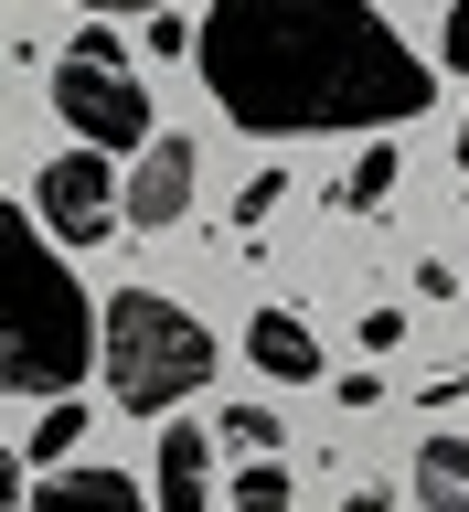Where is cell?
Listing matches in <instances>:
<instances>
[{"mask_svg":"<svg viewBox=\"0 0 469 512\" xmlns=\"http://www.w3.org/2000/svg\"><path fill=\"white\" fill-rule=\"evenodd\" d=\"M32 203H43V224H54V246H107V235H118V171H107V150L43 160Z\"/></svg>","mask_w":469,"mask_h":512,"instance_id":"5b68a950","label":"cell"},{"mask_svg":"<svg viewBox=\"0 0 469 512\" xmlns=\"http://www.w3.org/2000/svg\"><path fill=\"white\" fill-rule=\"evenodd\" d=\"M96 374V299L54 256V235L0 192V395H75Z\"/></svg>","mask_w":469,"mask_h":512,"instance_id":"7a4b0ae2","label":"cell"},{"mask_svg":"<svg viewBox=\"0 0 469 512\" xmlns=\"http://www.w3.org/2000/svg\"><path fill=\"white\" fill-rule=\"evenodd\" d=\"M459 171H469V118H459Z\"/></svg>","mask_w":469,"mask_h":512,"instance_id":"44dd1931","label":"cell"},{"mask_svg":"<svg viewBox=\"0 0 469 512\" xmlns=\"http://www.w3.org/2000/svg\"><path fill=\"white\" fill-rule=\"evenodd\" d=\"M438 64H459V75H469V0H448V32H438Z\"/></svg>","mask_w":469,"mask_h":512,"instance_id":"2e32d148","label":"cell"},{"mask_svg":"<svg viewBox=\"0 0 469 512\" xmlns=\"http://www.w3.org/2000/svg\"><path fill=\"white\" fill-rule=\"evenodd\" d=\"M54 118L86 139V150H150V86L128 75L118 22H86L54 64Z\"/></svg>","mask_w":469,"mask_h":512,"instance_id":"277c9868","label":"cell"},{"mask_svg":"<svg viewBox=\"0 0 469 512\" xmlns=\"http://www.w3.org/2000/svg\"><path fill=\"white\" fill-rule=\"evenodd\" d=\"M278 192H288V182H278V171H256V182H246V192H235V224H267V214H278Z\"/></svg>","mask_w":469,"mask_h":512,"instance_id":"9a60e30c","label":"cell"},{"mask_svg":"<svg viewBox=\"0 0 469 512\" xmlns=\"http://www.w3.org/2000/svg\"><path fill=\"white\" fill-rule=\"evenodd\" d=\"M224 438L246 448V459H267V448H278V416L267 406H224Z\"/></svg>","mask_w":469,"mask_h":512,"instance_id":"5bb4252c","label":"cell"},{"mask_svg":"<svg viewBox=\"0 0 469 512\" xmlns=\"http://www.w3.org/2000/svg\"><path fill=\"white\" fill-rule=\"evenodd\" d=\"M22 502V459H11V448H0V512Z\"/></svg>","mask_w":469,"mask_h":512,"instance_id":"ac0fdd59","label":"cell"},{"mask_svg":"<svg viewBox=\"0 0 469 512\" xmlns=\"http://www.w3.org/2000/svg\"><path fill=\"white\" fill-rule=\"evenodd\" d=\"M32 512H150V502H139L128 470H54L32 491Z\"/></svg>","mask_w":469,"mask_h":512,"instance_id":"9c48e42d","label":"cell"},{"mask_svg":"<svg viewBox=\"0 0 469 512\" xmlns=\"http://www.w3.org/2000/svg\"><path fill=\"white\" fill-rule=\"evenodd\" d=\"M96 374H107V395L128 416H171L182 395L214 384V331L160 288H118L96 310Z\"/></svg>","mask_w":469,"mask_h":512,"instance_id":"3957f363","label":"cell"},{"mask_svg":"<svg viewBox=\"0 0 469 512\" xmlns=\"http://www.w3.org/2000/svg\"><path fill=\"white\" fill-rule=\"evenodd\" d=\"M235 512H288V470H278V459H246V480H235Z\"/></svg>","mask_w":469,"mask_h":512,"instance_id":"4fadbf2b","label":"cell"},{"mask_svg":"<svg viewBox=\"0 0 469 512\" xmlns=\"http://www.w3.org/2000/svg\"><path fill=\"white\" fill-rule=\"evenodd\" d=\"M75 11H107V22H118V11H139V22H150L160 0H75Z\"/></svg>","mask_w":469,"mask_h":512,"instance_id":"d6986e66","label":"cell"},{"mask_svg":"<svg viewBox=\"0 0 469 512\" xmlns=\"http://www.w3.org/2000/svg\"><path fill=\"white\" fill-rule=\"evenodd\" d=\"M406 342V310H363V352H395Z\"/></svg>","mask_w":469,"mask_h":512,"instance_id":"e0dca14e","label":"cell"},{"mask_svg":"<svg viewBox=\"0 0 469 512\" xmlns=\"http://www.w3.org/2000/svg\"><path fill=\"white\" fill-rule=\"evenodd\" d=\"M192 64L235 128L310 139V128H406L438 96V64L406 54L374 0H214L192 22Z\"/></svg>","mask_w":469,"mask_h":512,"instance_id":"6da1fadb","label":"cell"},{"mask_svg":"<svg viewBox=\"0 0 469 512\" xmlns=\"http://www.w3.org/2000/svg\"><path fill=\"white\" fill-rule=\"evenodd\" d=\"M395 182H406V150H395V139H363V160L342 171V203H352V214H374Z\"/></svg>","mask_w":469,"mask_h":512,"instance_id":"8fae6325","label":"cell"},{"mask_svg":"<svg viewBox=\"0 0 469 512\" xmlns=\"http://www.w3.org/2000/svg\"><path fill=\"white\" fill-rule=\"evenodd\" d=\"M246 352H256V374H278V384H310L320 374V331L299 310H256L246 320Z\"/></svg>","mask_w":469,"mask_h":512,"instance_id":"ba28073f","label":"cell"},{"mask_svg":"<svg viewBox=\"0 0 469 512\" xmlns=\"http://www.w3.org/2000/svg\"><path fill=\"white\" fill-rule=\"evenodd\" d=\"M150 512H214V438H203V427H171V438H160Z\"/></svg>","mask_w":469,"mask_h":512,"instance_id":"52a82bcc","label":"cell"},{"mask_svg":"<svg viewBox=\"0 0 469 512\" xmlns=\"http://www.w3.org/2000/svg\"><path fill=\"white\" fill-rule=\"evenodd\" d=\"M342 512H395V502H384V491H352V502H342Z\"/></svg>","mask_w":469,"mask_h":512,"instance_id":"ffe728a7","label":"cell"},{"mask_svg":"<svg viewBox=\"0 0 469 512\" xmlns=\"http://www.w3.org/2000/svg\"><path fill=\"white\" fill-rule=\"evenodd\" d=\"M416 512H469V438L416 448Z\"/></svg>","mask_w":469,"mask_h":512,"instance_id":"30bf717a","label":"cell"},{"mask_svg":"<svg viewBox=\"0 0 469 512\" xmlns=\"http://www.w3.org/2000/svg\"><path fill=\"white\" fill-rule=\"evenodd\" d=\"M75 438H86V406H75V395H54V406H43V427H32V459L54 470V459H64Z\"/></svg>","mask_w":469,"mask_h":512,"instance_id":"7c38bea8","label":"cell"},{"mask_svg":"<svg viewBox=\"0 0 469 512\" xmlns=\"http://www.w3.org/2000/svg\"><path fill=\"white\" fill-rule=\"evenodd\" d=\"M192 139H171V128H150V150H139V171L118 182V224H139V235H160V224L192 214Z\"/></svg>","mask_w":469,"mask_h":512,"instance_id":"8992f818","label":"cell"}]
</instances>
